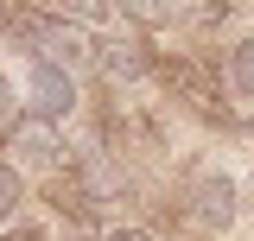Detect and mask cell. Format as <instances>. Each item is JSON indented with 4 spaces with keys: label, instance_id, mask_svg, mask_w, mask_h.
I'll use <instances>...</instances> for the list:
<instances>
[{
    "label": "cell",
    "instance_id": "cell-1",
    "mask_svg": "<svg viewBox=\"0 0 254 241\" xmlns=\"http://www.w3.org/2000/svg\"><path fill=\"white\" fill-rule=\"evenodd\" d=\"M185 210H190V222L197 229H235V216H242V184L229 178L222 165H197L190 172V184H185Z\"/></svg>",
    "mask_w": 254,
    "mask_h": 241
},
{
    "label": "cell",
    "instance_id": "cell-2",
    "mask_svg": "<svg viewBox=\"0 0 254 241\" xmlns=\"http://www.w3.org/2000/svg\"><path fill=\"white\" fill-rule=\"evenodd\" d=\"M76 102H83V89H76V70L70 63H51V58H32V70H26V108L38 120H70L76 115Z\"/></svg>",
    "mask_w": 254,
    "mask_h": 241
},
{
    "label": "cell",
    "instance_id": "cell-3",
    "mask_svg": "<svg viewBox=\"0 0 254 241\" xmlns=\"http://www.w3.org/2000/svg\"><path fill=\"white\" fill-rule=\"evenodd\" d=\"M6 159L19 165V172H58V159H64V140H58V127L51 120H13V133H6Z\"/></svg>",
    "mask_w": 254,
    "mask_h": 241
},
{
    "label": "cell",
    "instance_id": "cell-4",
    "mask_svg": "<svg viewBox=\"0 0 254 241\" xmlns=\"http://www.w3.org/2000/svg\"><path fill=\"white\" fill-rule=\"evenodd\" d=\"M159 76H165V89L178 95L185 108H197V115H222V108H216V83L203 76V63H197V58H165V63H159Z\"/></svg>",
    "mask_w": 254,
    "mask_h": 241
},
{
    "label": "cell",
    "instance_id": "cell-5",
    "mask_svg": "<svg viewBox=\"0 0 254 241\" xmlns=\"http://www.w3.org/2000/svg\"><path fill=\"white\" fill-rule=\"evenodd\" d=\"M102 51V70L115 76V83H133V76H153L159 58H146V45L140 38H108V45H95Z\"/></svg>",
    "mask_w": 254,
    "mask_h": 241
},
{
    "label": "cell",
    "instance_id": "cell-6",
    "mask_svg": "<svg viewBox=\"0 0 254 241\" xmlns=\"http://www.w3.org/2000/svg\"><path fill=\"white\" fill-rule=\"evenodd\" d=\"M229 95L254 108V38H242V45H229Z\"/></svg>",
    "mask_w": 254,
    "mask_h": 241
},
{
    "label": "cell",
    "instance_id": "cell-7",
    "mask_svg": "<svg viewBox=\"0 0 254 241\" xmlns=\"http://www.w3.org/2000/svg\"><path fill=\"white\" fill-rule=\"evenodd\" d=\"M19 203H26V178H19L13 159H0V229L19 222Z\"/></svg>",
    "mask_w": 254,
    "mask_h": 241
},
{
    "label": "cell",
    "instance_id": "cell-8",
    "mask_svg": "<svg viewBox=\"0 0 254 241\" xmlns=\"http://www.w3.org/2000/svg\"><path fill=\"white\" fill-rule=\"evenodd\" d=\"M26 13H45V19H89L95 0H19Z\"/></svg>",
    "mask_w": 254,
    "mask_h": 241
},
{
    "label": "cell",
    "instance_id": "cell-9",
    "mask_svg": "<svg viewBox=\"0 0 254 241\" xmlns=\"http://www.w3.org/2000/svg\"><path fill=\"white\" fill-rule=\"evenodd\" d=\"M115 13H127L133 26H153V19L172 13V0H115Z\"/></svg>",
    "mask_w": 254,
    "mask_h": 241
},
{
    "label": "cell",
    "instance_id": "cell-10",
    "mask_svg": "<svg viewBox=\"0 0 254 241\" xmlns=\"http://www.w3.org/2000/svg\"><path fill=\"white\" fill-rule=\"evenodd\" d=\"M13 115V76H6V70H0V120Z\"/></svg>",
    "mask_w": 254,
    "mask_h": 241
},
{
    "label": "cell",
    "instance_id": "cell-11",
    "mask_svg": "<svg viewBox=\"0 0 254 241\" xmlns=\"http://www.w3.org/2000/svg\"><path fill=\"white\" fill-rule=\"evenodd\" d=\"M102 241H153V235H146V229H108Z\"/></svg>",
    "mask_w": 254,
    "mask_h": 241
}]
</instances>
